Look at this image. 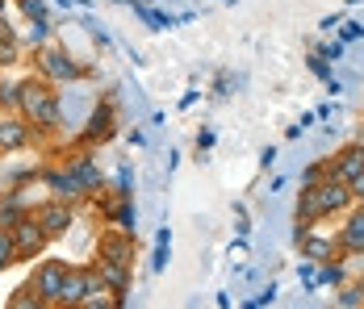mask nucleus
<instances>
[{
  "label": "nucleus",
  "mask_w": 364,
  "mask_h": 309,
  "mask_svg": "<svg viewBox=\"0 0 364 309\" xmlns=\"http://www.w3.org/2000/svg\"><path fill=\"white\" fill-rule=\"evenodd\" d=\"M101 259H109V264H130V239H101Z\"/></svg>",
  "instance_id": "11"
},
{
  "label": "nucleus",
  "mask_w": 364,
  "mask_h": 309,
  "mask_svg": "<svg viewBox=\"0 0 364 309\" xmlns=\"http://www.w3.org/2000/svg\"><path fill=\"white\" fill-rule=\"evenodd\" d=\"M9 234H13V246H17V255L21 259H30L42 251V242H46V230L38 226V217H21V222H13L9 226Z\"/></svg>",
  "instance_id": "2"
},
{
  "label": "nucleus",
  "mask_w": 364,
  "mask_h": 309,
  "mask_svg": "<svg viewBox=\"0 0 364 309\" xmlns=\"http://www.w3.org/2000/svg\"><path fill=\"white\" fill-rule=\"evenodd\" d=\"M63 276H68V264H46V268H38V276H34L38 297H42V301H59Z\"/></svg>",
  "instance_id": "5"
},
{
  "label": "nucleus",
  "mask_w": 364,
  "mask_h": 309,
  "mask_svg": "<svg viewBox=\"0 0 364 309\" xmlns=\"http://www.w3.org/2000/svg\"><path fill=\"white\" fill-rule=\"evenodd\" d=\"M21 9H26L30 17H42V0H21Z\"/></svg>",
  "instance_id": "21"
},
{
  "label": "nucleus",
  "mask_w": 364,
  "mask_h": 309,
  "mask_svg": "<svg viewBox=\"0 0 364 309\" xmlns=\"http://www.w3.org/2000/svg\"><path fill=\"white\" fill-rule=\"evenodd\" d=\"M72 172H75V180H80L84 188H97V184H101V175L92 172V163H88V159H75V163H72Z\"/></svg>",
  "instance_id": "13"
},
{
  "label": "nucleus",
  "mask_w": 364,
  "mask_h": 309,
  "mask_svg": "<svg viewBox=\"0 0 364 309\" xmlns=\"http://www.w3.org/2000/svg\"><path fill=\"white\" fill-rule=\"evenodd\" d=\"M17 259V246H13V234L9 230H0V268H9Z\"/></svg>",
  "instance_id": "15"
},
{
  "label": "nucleus",
  "mask_w": 364,
  "mask_h": 309,
  "mask_svg": "<svg viewBox=\"0 0 364 309\" xmlns=\"http://www.w3.org/2000/svg\"><path fill=\"white\" fill-rule=\"evenodd\" d=\"M306 255H310V259H323V255H331V246L323 239H310L306 242Z\"/></svg>",
  "instance_id": "18"
},
{
  "label": "nucleus",
  "mask_w": 364,
  "mask_h": 309,
  "mask_svg": "<svg viewBox=\"0 0 364 309\" xmlns=\"http://www.w3.org/2000/svg\"><path fill=\"white\" fill-rule=\"evenodd\" d=\"M364 172V146H348L343 155H339V168H335V175L339 180H352V175Z\"/></svg>",
  "instance_id": "9"
},
{
  "label": "nucleus",
  "mask_w": 364,
  "mask_h": 309,
  "mask_svg": "<svg viewBox=\"0 0 364 309\" xmlns=\"http://www.w3.org/2000/svg\"><path fill=\"white\" fill-rule=\"evenodd\" d=\"M26 138H30L26 121H17V117H4V121H0V146H4V151H17V146H26Z\"/></svg>",
  "instance_id": "7"
},
{
  "label": "nucleus",
  "mask_w": 364,
  "mask_h": 309,
  "mask_svg": "<svg viewBox=\"0 0 364 309\" xmlns=\"http://www.w3.org/2000/svg\"><path fill=\"white\" fill-rule=\"evenodd\" d=\"M101 280H105V288H113V293H126V288H130L126 264H109V259H101Z\"/></svg>",
  "instance_id": "10"
},
{
  "label": "nucleus",
  "mask_w": 364,
  "mask_h": 309,
  "mask_svg": "<svg viewBox=\"0 0 364 309\" xmlns=\"http://www.w3.org/2000/svg\"><path fill=\"white\" fill-rule=\"evenodd\" d=\"M34 217H38V226H42L46 234H63V230L72 226V209L68 205H42Z\"/></svg>",
  "instance_id": "6"
},
{
  "label": "nucleus",
  "mask_w": 364,
  "mask_h": 309,
  "mask_svg": "<svg viewBox=\"0 0 364 309\" xmlns=\"http://www.w3.org/2000/svg\"><path fill=\"white\" fill-rule=\"evenodd\" d=\"M97 288H105V280H97L92 272H68L63 288H59V301L63 305H84V297H92Z\"/></svg>",
  "instance_id": "3"
},
{
  "label": "nucleus",
  "mask_w": 364,
  "mask_h": 309,
  "mask_svg": "<svg viewBox=\"0 0 364 309\" xmlns=\"http://www.w3.org/2000/svg\"><path fill=\"white\" fill-rule=\"evenodd\" d=\"M310 188H314V197H318V209H323V213H331V209H343L348 201H352L348 180H339V175H331V180H323V184H310Z\"/></svg>",
  "instance_id": "4"
},
{
  "label": "nucleus",
  "mask_w": 364,
  "mask_h": 309,
  "mask_svg": "<svg viewBox=\"0 0 364 309\" xmlns=\"http://www.w3.org/2000/svg\"><path fill=\"white\" fill-rule=\"evenodd\" d=\"M301 184L310 188V184H318V168H306V175H301Z\"/></svg>",
  "instance_id": "22"
},
{
  "label": "nucleus",
  "mask_w": 364,
  "mask_h": 309,
  "mask_svg": "<svg viewBox=\"0 0 364 309\" xmlns=\"http://www.w3.org/2000/svg\"><path fill=\"white\" fill-rule=\"evenodd\" d=\"M17 63V42L9 34H0V67H13Z\"/></svg>",
  "instance_id": "14"
},
{
  "label": "nucleus",
  "mask_w": 364,
  "mask_h": 309,
  "mask_svg": "<svg viewBox=\"0 0 364 309\" xmlns=\"http://www.w3.org/2000/svg\"><path fill=\"white\" fill-rule=\"evenodd\" d=\"M17 104H21L26 121H34V126H55V121H59V104H55V97H50L42 84H34V80L17 88Z\"/></svg>",
  "instance_id": "1"
},
{
  "label": "nucleus",
  "mask_w": 364,
  "mask_h": 309,
  "mask_svg": "<svg viewBox=\"0 0 364 309\" xmlns=\"http://www.w3.org/2000/svg\"><path fill=\"white\" fill-rule=\"evenodd\" d=\"M348 193H352L356 201H364V172H360V175H352V180H348Z\"/></svg>",
  "instance_id": "19"
},
{
  "label": "nucleus",
  "mask_w": 364,
  "mask_h": 309,
  "mask_svg": "<svg viewBox=\"0 0 364 309\" xmlns=\"http://www.w3.org/2000/svg\"><path fill=\"white\" fill-rule=\"evenodd\" d=\"M360 301H364V293H360V288H348V293L339 297V305H360Z\"/></svg>",
  "instance_id": "20"
},
{
  "label": "nucleus",
  "mask_w": 364,
  "mask_h": 309,
  "mask_svg": "<svg viewBox=\"0 0 364 309\" xmlns=\"http://www.w3.org/2000/svg\"><path fill=\"white\" fill-rule=\"evenodd\" d=\"M105 138L109 134V109H101V113H92V126H88V138Z\"/></svg>",
  "instance_id": "16"
},
{
  "label": "nucleus",
  "mask_w": 364,
  "mask_h": 309,
  "mask_svg": "<svg viewBox=\"0 0 364 309\" xmlns=\"http://www.w3.org/2000/svg\"><path fill=\"white\" fill-rule=\"evenodd\" d=\"M42 71H46V75H55V80H72L75 63L68 59V55H59V50H46V55H42Z\"/></svg>",
  "instance_id": "8"
},
{
  "label": "nucleus",
  "mask_w": 364,
  "mask_h": 309,
  "mask_svg": "<svg viewBox=\"0 0 364 309\" xmlns=\"http://www.w3.org/2000/svg\"><path fill=\"white\" fill-rule=\"evenodd\" d=\"M343 242L352 246V251H364V209L348 222V230H343Z\"/></svg>",
  "instance_id": "12"
},
{
  "label": "nucleus",
  "mask_w": 364,
  "mask_h": 309,
  "mask_svg": "<svg viewBox=\"0 0 364 309\" xmlns=\"http://www.w3.org/2000/svg\"><path fill=\"white\" fill-rule=\"evenodd\" d=\"M21 217H26V213L13 205V201H4V205H0V226H4V230H9L13 222H21Z\"/></svg>",
  "instance_id": "17"
}]
</instances>
